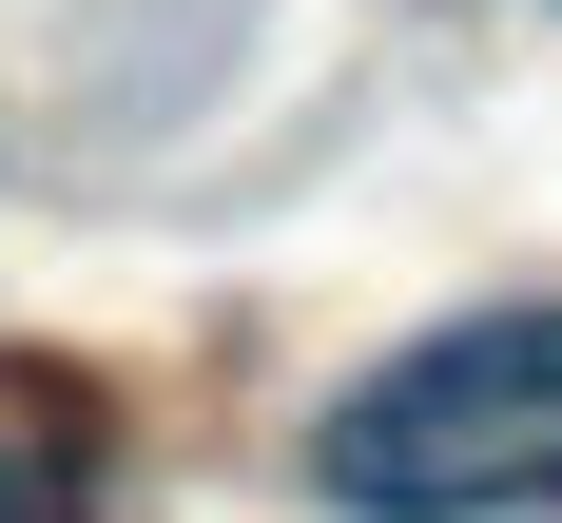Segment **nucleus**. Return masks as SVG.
I'll use <instances>...</instances> for the list:
<instances>
[{"label":"nucleus","instance_id":"obj_1","mask_svg":"<svg viewBox=\"0 0 562 523\" xmlns=\"http://www.w3.org/2000/svg\"><path fill=\"white\" fill-rule=\"evenodd\" d=\"M311 485L349 523H505L562 504V310H465V330L389 349L369 388H330Z\"/></svg>","mask_w":562,"mask_h":523}]
</instances>
